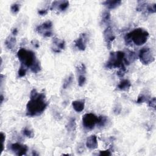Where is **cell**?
I'll list each match as a JSON object with an SVG mask.
<instances>
[{
  "label": "cell",
  "instance_id": "obj_3",
  "mask_svg": "<svg viewBox=\"0 0 156 156\" xmlns=\"http://www.w3.org/2000/svg\"><path fill=\"white\" fill-rule=\"evenodd\" d=\"M19 60L21 61V65L27 67H30L37 62L36 59L35 54L31 51H27L25 49L21 48L17 53Z\"/></svg>",
  "mask_w": 156,
  "mask_h": 156
},
{
  "label": "cell",
  "instance_id": "obj_23",
  "mask_svg": "<svg viewBox=\"0 0 156 156\" xmlns=\"http://www.w3.org/2000/svg\"><path fill=\"white\" fill-rule=\"evenodd\" d=\"M77 69H78V72L80 73H84V74L86 72L85 67V65H84L83 64H81L80 65H79Z\"/></svg>",
  "mask_w": 156,
  "mask_h": 156
},
{
  "label": "cell",
  "instance_id": "obj_17",
  "mask_svg": "<svg viewBox=\"0 0 156 156\" xmlns=\"http://www.w3.org/2000/svg\"><path fill=\"white\" fill-rule=\"evenodd\" d=\"M73 78V75H71L70 76L68 77V78L65 80V82L64 83V85H63L64 88H66L68 87V85H69L71 83V82H72Z\"/></svg>",
  "mask_w": 156,
  "mask_h": 156
},
{
  "label": "cell",
  "instance_id": "obj_16",
  "mask_svg": "<svg viewBox=\"0 0 156 156\" xmlns=\"http://www.w3.org/2000/svg\"><path fill=\"white\" fill-rule=\"evenodd\" d=\"M59 9L61 11H64L68 8V5H69V2L67 1H60V2H59Z\"/></svg>",
  "mask_w": 156,
  "mask_h": 156
},
{
  "label": "cell",
  "instance_id": "obj_7",
  "mask_svg": "<svg viewBox=\"0 0 156 156\" xmlns=\"http://www.w3.org/2000/svg\"><path fill=\"white\" fill-rule=\"evenodd\" d=\"M11 149L17 155H25L27 151V147L19 143H14L11 146Z\"/></svg>",
  "mask_w": 156,
  "mask_h": 156
},
{
  "label": "cell",
  "instance_id": "obj_11",
  "mask_svg": "<svg viewBox=\"0 0 156 156\" xmlns=\"http://www.w3.org/2000/svg\"><path fill=\"white\" fill-rule=\"evenodd\" d=\"M72 106L73 107V109L77 112H82L84 109V101L83 100H79V101H74L72 103Z\"/></svg>",
  "mask_w": 156,
  "mask_h": 156
},
{
  "label": "cell",
  "instance_id": "obj_19",
  "mask_svg": "<svg viewBox=\"0 0 156 156\" xmlns=\"http://www.w3.org/2000/svg\"><path fill=\"white\" fill-rule=\"evenodd\" d=\"M23 133L24 135L27 137H33L34 134L31 131H30L29 129H28L27 128H25L23 131Z\"/></svg>",
  "mask_w": 156,
  "mask_h": 156
},
{
  "label": "cell",
  "instance_id": "obj_5",
  "mask_svg": "<svg viewBox=\"0 0 156 156\" xmlns=\"http://www.w3.org/2000/svg\"><path fill=\"white\" fill-rule=\"evenodd\" d=\"M98 117L93 113H86L82 117L83 126L87 129H92L97 124Z\"/></svg>",
  "mask_w": 156,
  "mask_h": 156
},
{
  "label": "cell",
  "instance_id": "obj_13",
  "mask_svg": "<svg viewBox=\"0 0 156 156\" xmlns=\"http://www.w3.org/2000/svg\"><path fill=\"white\" fill-rule=\"evenodd\" d=\"M121 3V1H105L103 4L106 6L109 9H113L119 6Z\"/></svg>",
  "mask_w": 156,
  "mask_h": 156
},
{
  "label": "cell",
  "instance_id": "obj_15",
  "mask_svg": "<svg viewBox=\"0 0 156 156\" xmlns=\"http://www.w3.org/2000/svg\"><path fill=\"white\" fill-rule=\"evenodd\" d=\"M107 122V118L106 116H101L100 117H98V122L97 124L100 127H103L106 125V124Z\"/></svg>",
  "mask_w": 156,
  "mask_h": 156
},
{
  "label": "cell",
  "instance_id": "obj_18",
  "mask_svg": "<svg viewBox=\"0 0 156 156\" xmlns=\"http://www.w3.org/2000/svg\"><path fill=\"white\" fill-rule=\"evenodd\" d=\"M85 81H86V78H85V77L84 76L80 75L79 76L78 84H79V85L80 86V87H82V86H83V85L85 84Z\"/></svg>",
  "mask_w": 156,
  "mask_h": 156
},
{
  "label": "cell",
  "instance_id": "obj_10",
  "mask_svg": "<svg viewBox=\"0 0 156 156\" xmlns=\"http://www.w3.org/2000/svg\"><path fill=\"white\" fill-rule=\"evenodd\" d=\"M86 146L90 149H95L98 147L97 137L95 135H91L87 138Z\"/></svg>",
  "mask_w": 156,
  "mask_h": 156
},
{
  "label": "cell",
  "instance_id": "obj_24",
  "mask_svg": "<svg viewBox=\"0 0 156 156\" xmlns=\"http://www.w3.org/2000/svg\"><path fill=\"white\" fill-rule=\"evenodd\" d=\"M155 4H154L152 5H149L148 6V8H147V10L150 13H155Z\"/></svg>",
  "mask_w": 156,
  "mask_h": 156
},
{
  "label": "cell",
  "instance_id": "obj_9",
  "mask_svg": "<svg viewBox=\"0 0 156 156\" xmlns=\"http://www.w3.org/2000/svg\"><path fill=\"white\" fill-rule=\"evenodd\" d=\"M87 37L85 34H81L80 37L75 41V45L79 50L84 51L86 48Z\"/></svg>",
  "mask_w": 156,
  "mask_h": 156
},
{
  "label": "cell",
  "instance_id": "obj_26",
  "mask_svg": "<svg viewBox=\"0 0 156 156\" xmlns=\"http://www.w3.org/2000/svg\"><path fill=\"white\" fill-rule=\"evenodd\" d=\"M149 105L150 107L155 108V98H153L152 99H151V100L150 101L149 103Z\"/></svg>",
  "mask_w": 156,
  "mask_h": 156
},
{
  "label": "cell",
  "instance_id": "obj_29",
  "mask_svg": "<svg viewBox=\"0 0 156 156\" xmlns=\"http://www.w3.org/2000/svg\"><path fill=\"white\" fill-rule=\"evenodd\" d=\"M1 141H2V151H3V149H4V141L5 140V135H4V134L3 133V132H1Z\"/></svg>",
  "mask_w": 156,
  "mask_h": 156
},
{
  "label": "cell",
  "instance_id": "obj_4",
  "mask_svg": "<svg viewBox=\"0 0 156 156\" xmlns=\"http://www.w3.org/2000/svg\"><path fill=\"white\" fill-rule=\"evenodd\" d=\"M124 56L125 54L122 51L111 52L109 60L106 64V67L109 68H120L124 64Z\"/></svg>",
  "mask_w": 156,
  "mask_h": 156
},
{
  "label": "cell",
  "instance_id": "obj_27",
  "mask_svg": "<svg viewBox=\"0 0 156 156\" xmlns=\"http://www.w3.org/2000/svg\"><path fill=\"white\" fill-rule=\"evenodd\" d=\"M146 100V97L143 95H140L138 97V100H137V103H143L144 101H145Z\"/></svg>",
  "mask_w": 156,
  "mask_h": 156
},
{
  "label": "cell",
  "instance_id": "obj_8",
  "mask_svg": "<svg viewBox=\"0 0 156 156\" xmlns=\"http://www.w3.org/2000/svg\"><path fill=\"white\" fill-rule=\"evenodd\" d=\"M104 39L107 43V47L109 48H110L111 47L112 42L115 40V36L113 34L112 28L110 27H108L104 32Z\"/></svg>",
  "mask_w": 156,
  "mask_h": 156
},
{
  "label": "cell",
  "instance_id": "obj_31",
  "mask_svg": "<svg viewBox=\"0 0 156 156\" xmlns=\"http://www.w3.org/2000/svg\"><path fill=\"white\" fill-rule=\"evenodd\" d=\"M17 29H14V30H13V31H12V34L13 35H16L17 34Z\"/></svg>",
  "mask_w": 156,
  "mask_h": 156
},
{
  "label": "cell",
  "instance_id": "obj_25",
  "mask_svg": "<svg viewBox=\"0 0 156 156\" xmlns=\"http://www.w3.org/2000/svg\"><path fill=\"white\" fill-rule=\"evenodd\" d=\"M76 126V124H75V121H74V119H72L70 121L69 124H68V129L69 130H73V128H75Z\"/></svg>",
  "mask_w": 156,
  "mask_h": 156
},
{
  "label": "cell",
  "instance_id": "obj_12",
  "mask_svg": "<svg viewBox=\"0 0 156 156\" xmlns=\"http://www.w3.org/2000/svg\"><path fill=\"white\" fill-rule=\"evenodd\" d=\"M131 84L130 81L129 80L124 79L119 84V85H118V88L120 90H123V91H127L129 89V88L131 87Z\"/></svg>",
  "mask_w": 156,
  "mask_h": 156
},
{
  "label": "cell",
  "instance_id": "obj_21",
  "mask_svg": "<svg viewBox=\"0 0 156 156\" xmlns=\"http://www.w3.org/2000/svg\"><path fill=\"white\" fill-rule=\"evenodd\" d=\"M26 70L24 68V66L21 65V67H20V70L18 71V75L20 77H23L24 76L26 75Z\"/></svg>",
  "mask_w": 156,
  "mask_h": 156
},
{
  "label": "cell",
  "instance_id": "obj_6",
  "mask_svg": "<svg viewBox=\"0 0 156 156\" xmlns=\"http://www.w3.org/2000/svg\"><path fill=\"white\" fill-rule=\"evenodd\" d=\"M139 57L141 62L145 65H148L154 61V57L153 56L152 51L148 48H144L141 49Z\"/></svg>",
  "mask_w": 156,
  "mask_h": 156
},
{
  "label": "cell",
  "instance_id": "obj_1",
  "mask_svg": "<svg viewBox=\"0 0 156 156\" xmlns=\"http://www.w3.org/2000/svg\"><path fill=\"white\" fill-rule=\"evenodd\" d=\"M46 106L45 95L39 93L36 89H33L30 93V100L27 104L26 115L29 116L40 115L45 110Z\"/></svg>",
  "mask_w": 156,
  "mask_h": 156
},
{
  "label": "cell",
  "instance_id": "obj_28",
  "mask_svg": "<svg viewBox=\"0 0 156 156\" xmlns=\"http://www.w3.org/2000/svg\"><path fill=\"white\" fill-rule=\"evenodd\" d=\"M100 155H111V153L110 152V151H109V150H106V151H101Z\"/></svg>",
  "mask_w": 156,
  "mask_h": 156
},
{
  "label": "cell",
  "instance_id": "obj_20",
  "mask_svg": "<svg viewBox=\"0 0 156 156\" xmlns=\"http://www.w3.org/2000/svg\"><path fill=\"white\" fill-rule=\"evenodd\" d=\"M110 13L108 11L105 12L104 14H103V22H107V21L110 20Z\"/></svg>",
  "mask_w": 156,
  "mask_h": 156
},
{
  "label": "cell",
  "instance_id": "obj_22",
  "mask_svg": "<svg viewBox=\"0 0 156 156\" xmlns=\"http://www.w3.org/2000/svg\"><path fill=\"white\" fill-rule=\"evenodd\" d=\"M20 10V6L17 4H13L11 6V11L14 14H17Z\"/></svg>",
  "mask_w": 156,
  "mask_h": 156
},
{
  "label": "cell",
  "instance_id": "obj_30",
  "mask_svg": "<svg viewBox=\"0 0 156 156\" xmlns=\"http://www.w3.org/2000/svg\"><path fill=\"white\" fill-rule=\"evenodd\" d=\"M39 14L41 15H45V14H47V11L46 10H40L39 11Z\"/></svg>",
  "mask_w": 156,
  "mask_h": 156
},
{
  "label": "cell",
  "instance_id": "obj_14",
  "mask_svg": "<svg viewBox=\"0 0 156 156\" xmlns=\"http://www.w3.org/2000/svg\"><path fill=\"white\" fill-rule=\"evenodd\" d=\"M5 44L9 49H12L16 44L15 38L12 37H9L8 39H6V40Z\"/></svg>",
  "mask_w": 156,
  "mask_h": 156
},
{
  "label": "cell",
  "instance_id": "obj_2",
  "mask_svg": "<svg viewBox=\"0 0 156 156\" xmlns=\"http://www.w3.org/2000/svg\"><path fill=\"white\" fill-rule=\"evenodd\" d=\"M148 37L149 33L146 30L141 28H138L128 34L125 36V40L126 43L133 42L136 45L140 46L147 42Z\"/></svg>",
  "mask_w": 156,
  "mask_h": 156
}]
</instances>
